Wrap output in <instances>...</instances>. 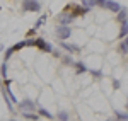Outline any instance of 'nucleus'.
<instances>
[{
	"instance_id": "nucleus-1",
	"label": "nucleus",
	"mask_w": 128,
	"mask_h": 121,
	"mask_svg": "<svg viewBox=\"0 0 128 121\" xmlns=\"http://www.w3.org/2000/svg\"><path fill=\"white\" fill-rule=\"evenodd\" d=\"M22 9L26 12H38L41 9V3L38 0H24L22 2Z\"/></svg>"
},
{
	"instance_id": "nucleus-20",
	"label": "nucleus",
	"mask_w": 128,
	"mask_h": 121,
	"mask_svg": "<svg viewBox=\"0 0 128 121\" xmlns=\"http://www.w3.org/2000/svg\"><path fill=\"white\" fill-rule=\"evenodd\" d=\"M108 121H114V120H108Z\"/></svg>"
},
{
	"instance_id": "nucleus-15",
	"label": "nucleus",
	"mask_w": 128,
	"mask_h": 121,
	"mask_svg": "<svg viewBox=\"0 0 128 121\" xmlns=\"http://www.w3.org/2000/svg\"><path fill=\"white\" fill-rule=\"evenodd\" d=\"M82 3H84V7L89 9V7H92L94 5V0H82Z\"/></svg>"
},
{
	"instance_id": "nucleus-18",
	"label": "nucleus",
	"mask_w": 128,
	"mask_h": 121,
	"mask_svg": "<svg viewBox=\"0 0 128 121\" xmlns=\"http://www.w3.org/2000/svg\"><path fill=\"white\" fill-rule=\"evenodd\" d=\"M24 116H26V118H28V120H36V116H34V114H31V113H24Z\"/></svg>"
},
{
	"instance_id": "nucleus-13",
	"label": "nucleus",
	"mask_w": 128,
	"mask_h": 121,
	"mask_svg": "<svg viewBox=\"0 0 128 121\" xmlns=\"http://www.w3.org/2000/svg\"><path fill=\"white\" fill-rule=\"evenodd\" d=\"M75 67H77V72H86L87 70V67H86V65H84V63H75Z\"/></svg>"
},
{
	"instance_id": "nucleus-5",
	"label": "nucleus",
	"mask_w": 128,
	"mask_h": 121,
	"mask_svg": "<svg viewBox=\"0 0 128 121\" xmlns=\"http://www.w3.org/2000/svg\"><path fill=\"white\" fill-rule=\"evenodd\" d=\"M20 109H22V113H29L34 109V102L31 101V99H24V101L20 102Z\"/></svg>"
},
{
	"instance_id": "nucleus-9",
	"label": "nucleus",
	"mask_w": 128,
	"mask_h": 121,
	"mask_svg": "<svg viewBox=\"0 0 128 121\" xmlns=\"http://www.w3.org/2000/svg\"><path fill=\"white\" fill-rule=\"evenodd\" d=\"M120 51L121 53H126L128 51V38H123V43L120 44Z\"/></svg>"
},
{
	"instance_id": "nucleus-14",
	"label": "nucleus",
	"mask_w": 128,
	"mask_h": 121,
	"mask_svg": "<svg viewBox=\"0 0 128 121\" xmlns=\"http://www.w3.org/2000/svg\"><path fill=\"white\" fill-rule=\"evenodd\" d=\"M44 20H46V17H44V15H43V17H41V19H38V20H36V26H34V27H36V29H38V27H41V26H43V24H44Z\"/></svg>"
},
{
	"instance_id": "nucleus-6",
	"label": "nucleus",
	"mask_w": 128,
	"mask_h": 121,
	"mask_svg": "<svg viewBox=\"0 0 128 121\" xmlns=\"http://www.w3.org/2000/svg\"><path fill=\"white\" fill-rule=\"evenodd\" d=\"M104 7L108 10H111V12H120V10H121V5H120L118 2H111V0H106Z\"/></svg>"
},
{
	"instance_id": "nucleus-16",
	"label": "nucleus",
	"mask_w": 128,
	"mask_h": 121,
	"mask_svg": "<svg viewBox=\"0 0 128 121\" xmlns=\"http://www.w3.org/2000/svg\"><path fill=\"white\" fill-rule=\"evenodd\" d=\"M116 116H118V120H128V114H126V113H120V111H116Z\"/></svg>"
},
{
	"instance_id": "nucleus-11",
	"label": "nucleus",
	"mask_w": 128,
	"mask_h": 121,
	"mask_svg": "<svg viewBox=\"0 0 128 121\" xmlns=\"http://www.w3.org/2000/svg\"><path fill=\"white\" fill-rule=\"evenodd\" d=\"M58 120L60 121H68V113L67 111H60L58 113Z\"/></svg>"
},
{
	"instance_id": "nucleus-8",
	"label": "nucleus",
	"mask_w": 128,
	"mask_h": 121,
	"mask_svg": "<svg viewBox=\"0 0 128 121\" xmlns=\"http://www.w3.org/2000/svg\"><path fill=\"white\" fill-rule=\"evenodd\" d=\"M128 34V24L126 22H123V26H121V31H120V38L123 39V38H126Z\"/></svg>"
},
{
	"instance_id": "nucleus-12",
	"label": "nucleus",
	"mask_w": 128,
	"mask_h": 121,
	"mask_svg": "<svg viewBox=\"0 0 128 121\" xmlns=\"http://www.w3.org/2000/svg\"><path fill=\"white\" fill-rule=\"evenodd\" d=\"M126 10H120L118 12V20H121V22H125V20H126Z\"/></svg>"
},
{
	"instance_id": "nucleus-10",
	"label": "nucleus",
	"mask_w": 128,
	"mask_h": 121,
	"mask_svg": "<svg viewBox=\"0 0 128 121\" xmlns=\"http://www.w3.org/2000/svg\"><path fill=\"white\" fill-rule=\"evenodd\" d=\"M40 114H41V116H44V118H50V120L53 118V114H51L48 109H44V108H40Z\"/></svg>"
},
{
	"instance_id": "nucleus-19",
	"label": "nucleus",
	"mask_w": 128,
	"mask_h": 121,
	"mask_svg": "<svg viewBox=\"0 0 128 121\" xmlns=\"http://www.w3.org/2000/svg\"><path fill=\"white\" fill-rule=\"evenodd\" d=\"M9 121H17V120H9Z\"/></svg>"
},
{
	"instance_id": "nucleus-7",
	"label": "nucleus",
	"mask_w": 128,
	"mask_h": 121,
	"mask_svg": "<svg viewBox=\"0 0 128 121\" xmlns=\"http://www.w3.org/2000/svg\"><path fill=\"white\" fill-rule=\"evenodd\" d=\"M62 46H63L65 50H68L70 53H77V51H79V46H72L68 43H62Z\"/></svg>"
},
{
	"instance_id": "nucleus-17",
	"label": "nucleus",
	"mask_w": 128,
	"mask_h": 121,
	"mask_svg": "<svg viewBox=\"0 0 128 121\" xmlns=\"http://www.w3.org/2000/svg\"><path fill=\"white\" fill-rule=\"evenodd\" d=\"M104 3H106V0H94V5H101V7H104Z\"/></svg>"
},
{
	"instance_id": "nucleus-3",
	"label": "nucleus",
	"mask_w": 128,
	"mask_h": 121,
	"mask_svg": "<svg viewBox=\"0 0 128 121\" xmlns=\"http://www.w3.org/2000/svg\"><path fill=\"white\" fill-rule=\"evenodd\" d=\"M36 46H38L41 51H44V53H51V51H53V46H51L50 43H46L43 38H36Z\"/></svg>"
},
{
	"instance_id": "nucleus-4",
	"label": "nucleus",
	"mask_w": 128,
	"mask_h": 121,
	"mask_svg": "<svg viewBox=\"0 0 128 121\" xmlns=\"http://www.w3.org/2000/svg\"><path fill=\"white\" fill-rule=\"evenodd\" d=\"M72 20H74V15H72V14H68V12H65V14H60V15H58L60 26H68Z\"/></svg>"
},
{
	"instance_id": "nucleus-2",
	"label": "nucleus",
	"mask_w": 128,
	"mask_h": 121,
	"mask_svg": "<svg viewBox=\"0 0 128 121\" xmlns=\"http://www.w3.org/2000/svg\"><path fill=\"white\" fill-rule=\"evenodd\" d=\"M70 27L68 26H58L56 27V36H58V39H68L70 38Z\"/></svg>"
}]
</instances>
